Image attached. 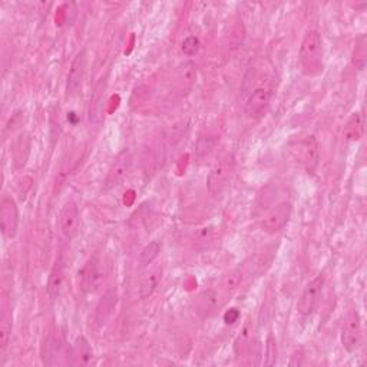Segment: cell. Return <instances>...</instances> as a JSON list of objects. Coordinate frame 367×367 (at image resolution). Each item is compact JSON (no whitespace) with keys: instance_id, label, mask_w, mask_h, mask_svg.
<instances>
[{"instance_id":"obj_9","label":"cell","mask_w":367,"mask_h":367,"mask_svg":"<svg viewBox=\"0 0 367 367\" xmlns=\"http://www.w3.org/2000/svg\"><path fill=\"white\" fill-rule=\"evenodd\" d=\"M361 340V323L357 310H350L341 329V346L348 353H354Z\"/></svg>"},{"instance_id":"obj_23","label":"cell","mask_w":367,"mask_h":367,"mask_svg":"<svg viewBox=\"0 0 367 367\" xmlns=\"http://www.w3.org/2000/svg\"><path fill=\"white\" fill-rule=\"evenodd\" d=\"M367 40L366 35H360L356 39V46H354V52H353V65L359 69L363 70L366 66V58H367Z\"/></svg>"},{"instance_id":"obj_5","label":"cell","mask_w":367,"mask_h":367,"mask_svg":"<svg viewBox=\"0 0 367 367\" xmlns=\"http://www.w3.org/2000/svg\"><path fill=\"white\" fill-rule=\"evenodd\" d=\"M86 66H88V55L85 49L75 55V58L72 59L68 78H66V97H73L77 96L84 85L85 77H86Z\"/></svg>"},{"instance_id":"obj_26","label":"cell","mask_w":367,"mask_h":367,"mask_svg":"<svg viewBox=\"0 0 367 367\" xmlns=\"http://www.w3.org/2000/svg\"><path fill=\"white\" fill-rule=\"evenodd\" d=\"M277 361V343L270 336L267 338V346H265V364L267 366H273Z\"/></svg>"},{"instance_id":"obj_20","label":"cell","mask_w":367,"mask_h":367,"mask_svg":"<svg viewBox=\"0 0 367 367\" xmlns=\"http://www.w3.org/2000/svg\"><path fill=\"white\" fill-rule=\"evenodd\" d=\"M364 134V119L363 115L360 112H354L352 114V116L348 119L345 130H343V135L348 141L350 142H357L363 138Z\"/></svg>"},{"instance_id":"obj_1","label":"cell","mask_w":367,"mask_h":367,"mask_svg":"<svg viewBox=\"0 0 367 367\" xmlns=\"http://www.w3.org/2000/svg\"><path fill=\"white\" fill-rule=\"evenodd\" d=\"M323 56V39L320 32H307L302 40L299 51V65L303 75L309 78L320 77L325 70Z\"/></svg>"},{"instance_id":"obj_17","label":"cell","mask_w":367,"mask_h":367,"mask_svg":"<svg viewBox=\"0 0 367 367\" xmlns=\"http://www.w3.org/2000/svg\"><path fill=\"white\" fill-rule=\"evenodd\" d=\"M118 302V296H116V291L115 290H108L105 295L102 296V299L100 300L96 306V311H95V322L97 326H105L107 322L109 320V317L112 315L115 306Z\"/></svg>"},{"instance_id":"obj_19","label":"cell","mask_w":367,"mask_h":367,"mask_svg":"<svg viewBox=\"0 0 367 367\" xmlns=\"http://www.w3.org/2000/svg\"><path fill=\"white\" fill-rule=\"evenodd\" d=\"M12 310L6 300L2 304V317H0V354H5L10 336H12Z\"/></svg>"},{"instance_id":"obj_14","label":"cell","mask_w":367,"mask_h":367,"mask_svg":"<svg viewBox=\"0 0 367 367\" xmlns=\"http://www.w3.org/2000/svg\"><path fill=\"white\" fill-rule=\"evenodd\" d=\"M272 102V92L264 86L256 88L246 102V115L249 118H260L265 114Z\"/></svg>"},{"instance_id":"obj_2","label":"cell","mask_w":367,"mask_h":367,"mask_svg":"<svg viewBox=\"0 0 367 367\" xmlns=\"http://www.w3.org/2000/svg\"><path fill=\"white\" fill-rule=\"evenodd\" d=\"M107 277V270L104 260L100 254L91 256L79 272V284L81 290L86 295H93L101 290Z\"/></svg>"},{"instance_id":"obj_27","label":"cell","mask_w":367,"mask_h":367,"mask_svg":"<svg viewBox=\"0 0 367 367\" xmlns=\"http://www.w3.org/2000/svg\"><path fill=\"white\" fill-rule=\"evenodd\" d=\"M240 317H241L240 310L233 307L224 313V322H226V325H234L235 322L240 320Z\"/></svg>"},{"instance_id":"obj_18","label":"cell","mask_w":367,"mask_h":367,"mask_svg":"<svg viewBox=\"0 0 367 367\" xmlns=\"http://www.w3.org/2000/svg\"><path fill=\"white\" fill-rule=\"evenodd\" d=\"M63 281H65L63 265H62L61 260H58L55 263V265L52 267L51 274H49L47 287H46L47 296H49V299H51L52 302H55V300L59 299L61 292H62V288H63Z\"/></svg>"},{"instance_id":"obj_6","label":"cell","mask_w":367,"mask_h":367,"mask_svg":"<svg viewBox=\"0 0 367 367\" xmlns=\"http://www.w3.org/2000/svg\"><path fill=\"white\" fill-rule=\"evenodd\" d=\"M233 159L226 158L215 164V166L211 169V173L207 178V187L211 195L214 197H219L230 185L231 175H233Z\"/></svg>"},{"instance_id":"obj_7","label":"cell","mask_w":367,"mask_h":367,"mask_svg":"<svg viewBox=\"0 0 367 367\" xmlns=\"http://www.w3.org/2000/svg\"><path fill=\"white\" fill-rule=\"evenodd\" d=\"M59 230L61 234L68 240L72 241L79 234L81 230V212L79 207L77 205L75 201H68L61 212H59Z\"/></svg>"},{"instance_id":"obj_3","label":"cell","mask_w":367,"mask_h":367,"mask_svg":"<svg viewBox=\"0 0 367 367\" xmlns=\"http://www.w3.org/2000/svg\"><path fill=\"white\" fill-rule=\"evenodd\" d=\"M290 151L309 171V173H314V169L317 168V165H319L320 153H319V143H317L313 135L292 141L290 143Z\"/></svg>"},{"instance_id":"obj_4","label":"cell","mask_w":367,"mask_h":367,"mask_svg":"<svg viewBox=\"0 0 367 367\" xmlns=\"http://www.w3.org/2000/svg\"><path fill=\"white\" fill-rule=\"evenodd\" d=\"M325 284H326V279L323 274L315 276L311 281L307 283L297 302V311L300 315L309 317L314 313L315 307L319 306L320 299L323 296Z\"/></svg>"},{"instance_id":"obj_11","label":"cell","mask_w":367,"mask_h":367,"mask_svg":"<svg viewBox=\"0 0 367 367\" xmlns=\"http://www.w3.org/2000/svg\"><path fill=\"white\" fill-rule=\"evenodd\" d=\"M292 207L290 203H280L263 219V228L268 234H276L281 231L290 221Z\"/></svg>"},{"instance_id":"obj_13","label":"cell","mask_w":367,"mask_h":367,"mask_svg":"<svg viewBox=\"0 0 367 367\" xmlns=\"http://www.w3.org/2000/svg\"><path fill=\"white\" fill-rule=\"evenodd\" d=\"M93 349L85 336H78L68 352V363L72 366H89L93 361Z\"/></svg>"},{"instance_id":"obj_24","label":"cell","mask_w":367,"mask_h":367,"mask_svg":"<svg viewBox=\"0 0 367 367\" xmlns=\"http://www.w3.org/2000/svg\"><path fill=\"white\" fill-rule=\"evenodd\" d=\"M201 49V42L197 36H187L182 43H181V52L185 55V56H195Z\"/></svg>"},{"instance_id":"obj_12","label":"cell","mask_w":367,"mask_h":367,"mask_svg":"<svg viewBox=\"0 0 367 367\" xmlns=\"http://www.w3.org/2000/svg\"><path fill=\"white\" fill-rule=\"evenodd\" d=\"M162 276H164V267L161 264L153 263L151 265L146 267V270L143 272L139 281V297L142 300L150 299L154 295L162 281Z\"/></svg>"},{"instance_id":"obj_8","label":"cell","mask_w":367,"mask_h":367,"mask_svg":"<svg viewBox=\"0 0 367 367\" xmlns=\"http://www.w3.org/2000/svg\"><path fill=\"white\" fill-rule=\"evenodd\" d=\"M0 226L5 238L12 240L19 230V208L12 197H5L0 201Z\"/></svg>"},{"instance_id":"obj_22","label":"cell","mask_w":367,"mask_h":367,"mask_svg":"<svg viewBox=\"0 0 367 367\" xmlns=\"http://www.w3.org/2000/svg\"><path fill=\"white\" fill-rule=\"evenodd\" d=\"M161 249H162V246H161L159 241H151L150 244H146L143 250L141 251V256H139L142 267L151 265L158 258Z\"/></svg>"},{"instance_id":"obj_16","label":"cell","mask_w":367,"mask_h":367,"mask_svg":"<svg viewBox=\"0 0 367 367\" xmlns=\"http://www.w3.org/2000/svg\"><path fill=\"white\" fill-rule=\"evenodd\" d=\"M244 279H246V272H244L242 267H237L234 270L228 272L219 283V297H230L234 292L242 286Z\"/></svg>"},{"instance_id":"obj_25","label":"cell","mask_w":367,"mask_h":367,"mask_svg":"<svg viewBox=\"0 0 367 367\" xmlns=\"http://www.w3.org/2000/svg\"><path fill=\"white\" fill-rule=\"evenodd\" d=\"M45 352H43V363L45 364H54V360L55 357H58V352H59V346L56 343V340L54 338H49L46 340V343H45Z\"/></svg>"},{"instance_id":"obj_21","label":"cell","mask_w":367,"mask_h":367,"mask_svg":"<svg viewBox=\"0 0 367 367\" xmlns=\"http://www.w3.org/2000/svg\"><path fill=\"white\" fill-rule=\"evenodd\" d=\"M197 79V68L192 62H185L178 66L177 70V84L180 85L181 91H188L192 88Z\"/></svg>"},{"instance_id":"obj_15","label":"cell","mask_w":367,"mask_h":367,"mask_svg":"<svg viewBox=\"0 0 367 367\" xmlns=\"http://www.w3.org/2000/svg\"><path fill=\"white\" fill-rule=\"evenodd\" d=\"M219 304H221V300H219V295L217 290H204L197 296V299H195V313H197L201 319H210L211 315L215 314Z\"/></svg>"},{"instance_id":"obj_10","label":"cell","mask_w":367,"mask_h":367,"mask_svg":"<svg viewBox=\"0 0 367 367\" xmlns=\"http://www.w3.org/2000/svg\"><path fill=\"white\" fill-rule=\"evenodd\" d=\"M131 166H132V157L130 151H122L120 154L116 155V158L114 159L109 171H108V175L105 178V187L107 188H114L118 187L122 181H124L130 173H131Z\"/></svg>"}]
</instances>
